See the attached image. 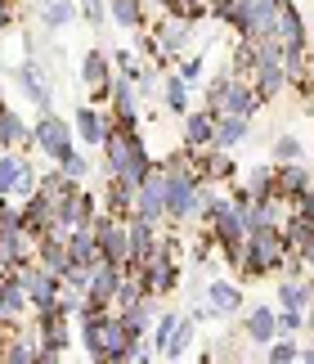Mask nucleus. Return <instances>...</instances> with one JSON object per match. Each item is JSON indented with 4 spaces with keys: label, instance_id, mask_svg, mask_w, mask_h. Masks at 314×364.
<instances>
[{
    "label": "nucleus",
    "instance_id": "f257e3e1",
    "mask_svg": "<svg viewBox=\"0 0 314 364\" xmlns=\"http://www.w3.org/2000/svg\"><path fill=\"white\" fill-rule=\"evenodd\" d=\"M296 270V252L288 243L283 225H261L247 234L242 243V261H238V279H261V274H278V270Z\"/></svg>",
    "mask_w": 314,
    "mask_h": 364
},
{
    "label": "nucleus",
    "instance_id": "f03ea898",
    "mask_svg": "<svg viewBox=\"0 0 314 364\" xmlns=\"http://www.w3.org/2000/svg\"><path fill=\"white\" fill-rule=\"evenodd\" d=\"M99 149H104V171L126 180L131 189L144 185V180L153 176V166H157L148 158V144H144V135H139V131H117V126H112L108 139Z\"/></svg>",
    "mask_w": 314,
    "mask_h": 364
},
{
    "label": "nucleus",
    "instance_id": "7ed1b4c3",
    "mask_svg": "<svg viewBox=\"0 0 314 364\" xmlns=\"http://www.w3.org/2000/svg\"><path fill=\"white\" fill-rule=\"evenodd\" d=\"M81 346L90 360L121 364L126 351H131V333H126L117 311H90V315H81Z\"/></svg>",
    "mask_w": 314,
    "mask_h": 364
},
{
    "label": "nucleus",
    "instance_id": "20e7f679",
    "mask_svg": "<svg viewBox=\"0 0 314 364\" xmlns=\"http://www.w3.org/2000/svg\"><path fill=\"white\" fill-rule=\"evenodd\" d=\"M67 315L59 301L45 306V311H36V342H40V360H63V351L72 346V324H67Z\"/></svg>",
    "mask_w": 314,
    "mask_h": 364
},
{
    "label": "nucleus",
    "instance_id": "39448f33",
    "mask_svg": "<svg viewBox=\"0 0 314 364\" xmlns=\"http://www.w3.org/2000/svg\"><path fill=\"white\" fill-rule=\"evenodd\" d=\"M77 126L67 122V117H59V113H36V126H32V139H36V149L45 153V158L59 166L67 153L77 149Z\"/></svg>",
    "mask_w": 314,
    "mask_h": 364
},
{
    "label": "nucleus",
    "instance_id": "423d86ee",
    "mask_svg": "<svg viewBox=\"0 0 314 364\" xmlns=\"http://www.w3.org/2000/svg\"><path fill=\"white\" fill-rule=\"evenodd\" d=\"M193 36H197V23L189 18V14H166V18L153 27V41H157V50H162L166 63L184 59V50L193 46Z\"/></svg>",
    "mask_w": 314,
    "mask_h": 364
},
{
    "label": "nucleus",
    "instance_id": "0eeeda50",
    "mask_svg": "<svg viewBox=\"0 0 314 364\" xmlns=\"http://www.w3.org/2000/svg\"><path fill=\"white\" fill-rule=\"evenodd\" d=\"M18 284L27 288V301H32V311H45V306H54V301H59V292H63V279L50 274L40 261L18 265Z\"/></svg>",
    "mask_w": 314,
    "mask_h": 364
},
{
    "label": "nucleus",
    "instance_id": "6e6552de",
    "mask_svg": "<svg viewBox=\"0 0 314 364\" xmlns=\"http://www.w3.org/2000/svg\"><path fill=\"white\" fill-rule=\"evenodd\" d=\"M13 81L27 90V100L36 104V113H54V86L45 77V63L36 59V54H27V59L13 68Z\"/></svg>",
    "mask_w": 314,
    "mask_h": 364
},
{
    "label": "nucleus",
    "instance_id": "1a4fd4ad",
    "mask_svg": "<svg viewBox=\"0 0 314 364\" xmlns=\"http://www.w3.org/2000/svg\"><path fill=\"white\" fill-rule=\"evenodd\" d=\"M175 243H166L162 239V247L153 252V257L144 261V279H148V292H157V297H166V292H175L180 288V261H175V252H170Z\"/></svg>",
    "mask_w": 314,
    "mask_h": 364
},
{
    "label": "nucleus",
    "instance_id": "9d476101",
    "mask_svg": "<svg viewBox=\"0 0 314 364\" xmlns=\"http://www.w3.org/2000/svg\"><path fill=\"white\" fill-rule=\"evenodd\" d=\"M135 216L153 220V225H166V171H162V166H153V176L139 185V193H135Z\"/></svg>",
    "mask_w": 314,
    "mask_h": 364
},
{
    "label": "nucleus",
    "instance_id": "9b49d317",
    "mask_svg": "<svg viewBox=\"0 0 314 364\" xmlns=\"http://www.w3.org/2000/svg\"><path fill=\"white\" fill-rule=\"evenodd\" d=\"M189 158H193V171L197 180H211V185H229V180L238 176V166L229 158V149H189Z\"/></svg>",
    "mask_w": 314,
    "mask_h": 364
},
{
    "label": "nucleus",
    "instance_id": "f8f14e48",
    "mask_svg": "<svg viewBox=\"0 0 314 364\" xmlns=\"http://www.w3.org/2000/svg\"><path fill=\"white\" fill-rule=\"evenodd\" d=\"M112 77H117V68H112V54L108 50H85L81 54V81L94 90V100H108V86H112Z\"/></svg>",
    "mask_w": 314,
    "mask_h": 364
},
{
    "label": "nucleus",
    "instance_id": "ddd939ff",
    "mask_svg": "<svg viewBox=\"0 0 314 364\" xmlns=\"http://www.w3.org/2000/svg\"><path fill=\"white\" fill-rule=\"evenodd\" d=\"M184 122V149H211L216 144V113L211 108H189V113L180 117Z\"/></svg>",
    "mask_w": 314,
    "mask_h": 364
},
{
    "label": "nucleus",
    "instance_id": "4468645a",
    "mask_svg": "<svg viewBox=\"0 0 314 364\" xmlns=\"http://www.w3.org/2000/svg\"><path fill=\"white\" fill-rule=\"evenodd\" d=\"M77 139H81V144H104V139H108V131H112V113H99V108L94 104H77Z\"/></svg>",
    "mask_w": 314,
    "mask_h": 364
},
{
    "label": "nucleus",
    "instance_id": "2eb2a0df",
    "mask_svg": "<svg viewBox=\"0 0 314 364\" xmlns=\"http://www.w3.org/2000/svg\"><path fill=\"white\" fill-rule=\"evenodd\" d=\"M278 306H292V311H310V306H314V279H310L305 270L283 274V284H278Z\"/></svg>",
    "mask_w": 314,
    "mask_h": 364
},
{
    "label": "nucleus",
    "instance_id": "dca6fc26",
    "mask_svg": "<svg viewBox=\"0 0 314 364\" xmlns=\"http://www.w3.org/2000/svg\"><path fill=\"white\" fill-rule=\"evenodd\" d=\"M242 338L256 342V346H269L278 338V311H269V306H251L247 319H242Z\"/></svg>",
    "mask_w": 314,
    "mask_h": 364
},
{
    "label": "nucleus",
    "instance_id": "f3484780",
    "mask_svg": "<svg viewBox=\"0 0 314 364\" xmlns=\"http://www.w3.org/2000/svg\"><path fill=\"white\" fill-rule=\"evenodd\" d=\"M274 171H278V198H283V203H296V198H301V193L314 185V171H310L305 162H278Z\"/></svg>",
    "mask_w": 314,
    "mask_h": 364
},
{
    "label": "nucleus",
    "instance_id": "a211bd4d",
    "mask_svg": "<svg viewBox=\"0 0 314 364\" xmlns=\"http://www.w3.org/2000/svg\"><path fill=\"white\" fill-rule=\"evenodd\" d=\"M126 230H131V261H139V265L162 247V239H157V230H162V225H153V220H144V216H131V220H126Z\"/></svg>",
    "mask_w": 314,
    "mask_h": 364
},
{
    "label": "nucleus",
    "instance_id": "6ab92c4d",
    "mask_svg": "<svg viewBox=\"0 0 314 364\" xmlns=\"http://www.w3.org/2000/svg\"><path fill=\"white\" fill-rule=\"evenodd\" d=\"M121 315V324H126V333H131V342H144L148 338V324L157 319V292H148L144 301H135V306H126V311H117Z\"/></svg>",
    "mask_w": 314,
    "mask_h": 364
},
{
    "label": "nucleus",
    "instance_id": "aec40b11",
    "mask_svg": "<svg viewBox=\"0 0 314 364\" xmlns=\"http://www.w3.org/2000/svg\"><path fill=\"white\" fill-rule=\"evenodd\" d=\"M36 18H40L45 32H63L67 23H77V0H40Z\"/></svg>",
    "mask_w": 314,
    "mask_h": 364
},
{
    "label": "nucleus",
    "instance_id": "412c9836",
    "mask_svg": "<svg viewBox=\"0 0 314 364\" xmlns=\"http://www.w3.org/2000/svg\"><path fill=\"white\" fill-rule=\"evenodd\" d=\"M242 189H247L251 198L283 203L278 198V171H274V166H251V171H242Z\"/></svg>",
    "mask_w": 314,
    "mask_h": 364
},
{
    "label": "nucleus",
    "instance_id": "4be33fe9",
    "mask_svg": "<svg viewBox=\"0 0 314 364\" xmlns=\"http://www.w3.org/2000/svg\"><path fill=\"white\" fill-rule=\"evenodd\" d=\"M36 261L45 265L50 274H63L67 265H72V252H67V239H63V234H45V239H40Z\"/></svg>",
    "mask_w": 314,
    "mask_h": 364
},
{
    "label": "nucleus",
    "instance_id": "5701e85b",
    "mask_svg": "<svg viewBox=\"0 0 314 364\" xmlns=\"http://www.w3.org/2000/svg\"><path fill=\"white\" fill-rule=\"evenodd\" d=\"M261 95H256V86H251V81H234V90H229V100H224V113H234V117H256V113H261Z\"/></svg>",
    "mask_w": 314,
    "mask_h": 364
},
{
    "label": "nucleus",
    "instance_id": "b1692460",
    "mask_svg": "<svg viewBox=\"0 0 314 364\" xmlns=\"http://www.w3.org/2000/svg\"><path fill=\"white\" fill-rule=\"evenodd\" d=\"M13 144H36L32 139V126H27L9 104H0V149H13Z\"/></svg>",
    "mask_w": 314,
    "mask_h": 364
},
{
    "label": "nucleus",
    "instance_id": "393cba45",
    "mask_svg": "<svg viewBox=\"0 0 314 364\" xmlns=\"http://www.w3.org/2000/svg\"><path fill=\"white\" fill-rule=\"evenodd\" d=\"M207 301L220 311V319L224 315H238L242 306H247V301H242V292H238V284H229V279H211V284H207Z\"/></svg>",
    "mask_w": 314,
    "mask_h": 364
},
{
    "label": "nucleus",
    "instance_id": "a878e982",
    "mask_svg": "<svg viewBox=\"0 0 314 364\" xmlns=\"http://www.w3.org/2000/svg\"><path fill=\"white\" fill-rule=\"evenodd\" d=\"M67 252H72V261L94 265V261H99V234H94V225H77V230H67Z\"/></svg>",
    "mask_w": 314,
    "mask_h": 364
},
{
    "label": "nucleus",
    "instance_id": "bb28decb",
    "mask_svg": "<svg viewBox=\"0 0 314 364\" xmlns=\"http://www.w3.org/2000/svg\"><path fill=\"white\" fill-rule=\"evenodd\" d=\"M77 189H81L77 180H67V176H63V166H54V171H40V189H36V193H45V198H50L54 207H59V203L72 198Z\"/></svg>",
    "mask_w": 314,
    "mask_h": 364
},
{
    "label": "nucleus",
    "instance_id": "cd10ccee",
    "mask_svg": "<svg viewBox=\"0 0 314 364\" xmlns=\"http://www.w3.org/2000/svg\"><path fill=\"white\" fill-rule=\"evenodd\" d=\"M247 126H251L247 117L220 113V117H216V149H229V153H234V149L242 144V139H247Z\"/></svg>",
    "mask_w": 314,
    "mask_h": 364
},
{
    "label": "nucleus",
    "instance_id": "c85d7f7f",
    "mask_svg": "<svg viewBox=\"0 0 314 364\" xmlns=\"http://www.w3.org/2000/svg\"><path fill=\"white\" fill-rule=\"evenodd\" d=\"M278 41L283 46H310L305 41V18H301V9H292V0L278 9Z\"/></svg>",
    "mask_w": 314,
    "mask_h": 364
},
{
    "label": "nucleus",
    "instance_id": "c756f323",
    "mask_svg": "<svg viewBox=\"0 0 314 364\" xmlns=\"http://www.w3.org/2000/svg\"><path fill=\"white\" fill-rule=\"evenodd\" d=\"M0 301H5L9 319H23L27 311H32V301H27V288L18 284V274H5V279H0Z\"/></svg>",
    "mask_w": 314,
    "mask_h": 364
},
{
    "label": "nucleus",
    "instance_id": "7c9ffc66",
    "mask_svg": "<svg viewBox=\"0 0 314 364\" xmlns=\"http://www.w3.org/2000/svg\"><path fill=\"white\" fill-rule=\"evenodd\" d=\"M162 104H166V113H170V117H184V113H189V81H184L180 73H170V77H166V86H162Z\"/></svg>",
    "mask_w": 314,
    "mask_h": 364
},
{
    "label": "nucleus",
    "instance_id": "2f4dec72",
    "mask_svg": "<svg viewBox=\"0 0 314 364\" xmlns=\"http://www.w3.org/2000/svg\"><path fill=\"white\" fill-rule=\"evenodd\" d=\"M108 14L126 32H139V27H144V0H108Z\"/></svg>",
    "mask_w": 314,
    "mask_h": 364
},
{
    "label": "nucleus",
    "instance_id": "473e14b6",
    "mask_svg": "<svg viewBox=\"0 0 314 364\" xmlns=\"http://www.w3.org/2000/svg\"><path fill=\"white\" fill-rule=\"evenodd\" d=\"M0 360H5V364H36L40 360V342L36 338H5Z\"/></svg>",
    "mask_w": 314,
    "mask_h": 364
},
{
    "label": "nucleus",
    "instance_id": "72a5a7b5",
    "mask_svg": "<svg viewBox=\"0 0 314 364\" xmlns=\"http://www.w3.org/2000/svg\"><path fill=\"white\" fill-rule=\"evenodd\" d=\"M180 319H184V315H175V311H166V315L153 319V355H166V346H170V338H175Z\"/></svg>",
    "mask_w": 314,
    "mask_h": 364
},
{
    "label": "nucleus",
    "instance_id": "f704fd0d",
    "mask_svg": "<svg viewBox=\"0 0 314 364\" xmlns=\"http://www.w3.org/2000/svg\"><path fill=\"white\" fill-rule=\"evenodd\" d=\"M234 81H238L234 73L211 77V81H207V104H202V108H211V113L220 117V113H224V100H229V90H234Z\"/></svg>",
    "mask_w": 314,
    "mask_h": 364
},
{
    "label": "nucleus",
    "instance_id": "c9c22d12",
    "mask_svg": "<svg viewBox=\"0 0 314 364\" xmlns=\"http://www.w3.org/2000/svg\"><path fill=\"white\" fill-rule=\"evenodd\" d=\"M193 328H197V319H193V315H184V319H180V328H175V338H170V346H166V360H184V355H189V346H193Z\"/></svg>",
    "mask_w": 314,
    "mask_h": 364
},
{
    "label": "nucleus",
    "instance_id": "e433bc0d",
    "mask_svg": "<svg viewBox=\"0 0 314 364\" xmlns=\"http://www.w3.org/2000/svg\"><path fill=\"white\" fill-rule=\"evenodd\" d=\"M18 171H23V158L9 149H0V198L5 193H13V185H18Z\"/></svg>",
    "mask_w": 314,
    "mask_h": 364
},
{
    "label": "nucleus",
    "instance_id": "4c0bfd02",
    "mask_svg": "<svg viewBox=\"0 0 314 364\" xmlns=\"http://www.w3.org/2000/svg\"><path fill=\"white\" fill-rule=\"evenodd\" d=\"M112 68H117L121 77L139 81V77H144V68H148V59H139L135 50H112Z\"/></svg>",
    "mask_w": 314,
    "mask_h": 364
},
{
    "label": "nucleus",
    "instance_id": "58836bf2",
    "mask_svg": "<svg viewBox=\"0 0 314 364\" xmlns=\"http://www.w3.org/2000/svg\"><path fill=\"white\" fill-rule=\"evenodd\" d=\"M269 364H292V360H301V346H296V338H274L269 342V351H265Z\"/></svg>",
    "mask_w": 314,
    "mask_h": 364
},
{
    "label": "nucleus",
    "instance_id": "ea45409f",
    "mask_svg": "<svg viewBox=\"0 0 314 364\" xmlns=\"http://www.w3.org/2000/svg\"><path fill=\"white\" fill-rule=\"evenodd\" d=\"M40 189V171H36V166L32 162H27L23 158V171H18V185H13V193H9V198H32V193Z\"/></svg>",
    "mask_w": 314,
    "mask_h": 364
},
{
    "label": "nucleus",
    "instance_id": "a19ab883",
    "mask_svg": "<svg viewBox=\"0 0 314 364\" xmlns=\"http://www.w3.org/2000/svg\"><path fill=\"white\" fill-rule=\"evenodd\" d=\"M59 279H63V288L81 292V297H85V292H90V265H81V261H72V265H67V270H63Z\"/></svg>",
    "mask_w": 314,
    "mask_h": 364
},
{
    "label": "nucleus",
    "instance_id": "79ce46f5",
    "mask_svg": "<svg viewBox=\"0 0 314 364\" xmlns=\"http://www.w3.org/2000/svg\"><path fill=\"white\" fill-rule=\"evenodd\" d=\"M305 328V311H292V306H278V338H296Z\"/></svg>",
    "mask_w": 314,
    "mask_h": 364
},
{
    "label": "nucleus",
    "instance_id": "37998d69",
    "mask_svg": "<svg viewBox=\"0 0 314 364\" xmlns=\"http://www.w3.org/2000/svg\"><path fill=\"white\" fill-rule=\"evenodd\" d=\"M9 230H23V203H13L5 193L0 198V234H9Z\"/></svg>",
    "mask_w": 314,
    "mask_h": 364
},
{
    "label": "nucleus",
    "instance_id": "c03bdc74",
    "mask_svg": "<svg viewBox=\"0 0 314 364\" xmlns=\"http://www.w3.org/2000/svg\"><path fill=\"white\" fill-rule=\"evenodd\" d=\"M301 139H296V135H278L274 139V162H301Z\"/></svg>",
    "mask_w": 314,
    "mask_h": 364
},
{
    "label": "nucleus",
    "instance_id": "a18cd8bd",
    "mask_svg": "<svg viewBox=\"0 0 314 364\" xmlns=\"http://www.w3.org/2000/svg\"><path fill=\"white\" fill-rule=\"evenodd\" d=\"M59 166H63V176H67V180H77V185H85V180H90V162H85L77 149L67 153V158H63Z\"/></svg>",
    "mask_w": 314,
    "mask_h": 364
},
{
    "label": "nucleus",
    "instance_id": "49530a36",
    "mask_svg": "<svg viewBox=\"0 0 314 364\" xmlns=\"http://www.w3.org/2000/svg\"><path fill=\"white\" fill-rule=\"evenodd\" d=\"M81 18L90 27H104L108 23V0H81Z\"/></svg>",
    "mask_w": 314,
    "mask_h": 364
},
{
    "label": "nucleus",
    "instance_id": "de8ad7c7",
    "mask_svg": "<svg viewBox=\"0 0 314 364\" xmlns=\"http://www.w3.org/2000/svg\"><path fill=\"white\" fill-rule=\"evenodd\" d=\"M175 73H180V77L193 86V81L202 77V59H197V54H189V59H175Z\"/></svg>",
    "mask_w": 314,
    "mask_h": 364
},
{
    "label": "nucleus",
    "instance_id": "09e8293b",
    "mask_svg": "<svg viewBox=\"0 0 314 364\" xmlns=\"http://www.w3.org/2000/svg\"><path fill=\"white\" fill-rule=\"evenodd\" d=\"M301 360H305V364H314V342H310V346H301Z\"/></svg>",
    "mask_w": 314,
    "mask_h": 364
},
{
    "label": "nucleus",
    "instance_id": "8fccbe9b",
    "mask_svg": "<svg viewBox=\"0 0 314 364\" xmlns=\"http://www.w3.org/2000/svg\"><path fill=\"white\" fill-rule=\"evenodd\" d=\"M144 5H157V9H170V0H144Z\"/></svg>",
    "mask_w": 314,
    "mask_h": 364
},
{
    "label": "nucleus",
    "instance_id": "3c124183",
    "mask_svg": "<svg viewBox=\"0 0 314 364\" xmlns=\"http://www.w3.org/2000/svg\"><path fill=\"white\" fill-rule=\"evenodd\" d=\"M0 14H13V0H0Z\"/></svg>",
    "mask_w": 314,
    "mask_h": 364
},
{
    "label": "nucleus",
    "instance_id": "603ef678",
    "mask_svg": "<svg viewBox=\"0 0 314 364\" xmlns=\"http://www.w3.org/2000/svg\"><path fill=\"white\" fill-rule=\"evenodd\" d=\"M0 104H5V86H0Z\"/></svg>",
    "mask_w": 314,
    "mask_h": 364
},
{
    "label": "nucleus",
    "instance_id": "864d4df0",
    "mask_svg": "<svg viewBox=\"0 0 314 364\" xmlns=\"http://www.w3.org/2000/svg\"><path fill=\"white\" fill-rule=\"evenodd\" d=\"M274 5H278V9H283V5H288V0H274Z\"/></svg>",
    "mask_w": 314,
    "mask_h": 364
}]
</instances>
